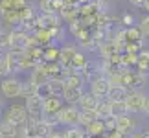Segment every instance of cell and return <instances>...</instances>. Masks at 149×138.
<instances>
[{
  "label": "cell",
  "mask_w": 149,
  "mask_h": 138,
  "mask_svg": "<svg viewBox=\"0 0 149 138\" xmlns=\"http://www.w3.org/2000/svg\"><path fill=\"white\" fill-rule=\"evenodd\" d=\"M96 116H98L100 120H105L107 116H111V101L105 100V101H98V105H96Z\"/></svg>",
  "instance_id": "obj_17"
},
{
  "label": "cell",
  "mask_w": 149,
  "mask_h": 138,
  "mask_svg": "<svg viewBox=\"0 0 149 138\" xmlns=\"http://www.w3.org/2000/svg\"><path fill=\"white\" fill-rule=\"evenodd\" d=\"M138 28H140L142 35H146V37H149V15H147V17H144V19L140 20V24H138Z\"/></svg>",
  "instance_id": "obj_27"
},
{
  "label": "cell",
  "mask_w": 149,
  "mask_h": 138,
  "mask_svg": "<svg viewBox=\"0 0 149 138\" xmlns=\"http://www.w3.org/2000/svg\"><path fill=\"white\" fill-rule=\"evenodd\" d=\"M142 39H144V35H142V31H140V28L138 26H127L125 28V41H129V43H140Z\"/></svg>",
  "instance_id": "obj_16"
},
{
  "label": "cell",
  "mask_w": 149,
  "mask_h": 138,
  "mask_svg": "<svg viewBox=\"0 0 149 138\" xmlns=\"http://www.w3.org/2000/svg\"><path fill=\"white\" fill-rule=\"evenodd\" d=\"M144 100H146V96L140 92V89L129 90L123 100L125 107H127V112H142L144 111Z\"/></svg>",
  "instance_id": "obj_1"
},
{
  "label": "cell",
  "mask_w": 149,
  "mask_h": 138,
  "mask_svg": "<svg viewBox=\"0 0 149 138\" xmlns=\"http://www.w3.org/2000/svg\"><path fill=\"white\" fill-rule=\"evenodd\" d=\"M129 2H131V4H133V6H136V8H144V6H146V2H147V0H129Z\"/></svg>",
  "instance_id": "obj_30"
},
{
  "label": "cell",
  "mask_w": 149,
  "mask_h": 138,
  "mask_svg": "<svg viewBox=\"0 0 149 138\" xmlns=\"http://www.w3.org/2000/svg\"><path fill=\"white\" fill-rule=\"evenodd\" d=\"M65 4H74V6H77L79 4V0H63Z\"/></svg>",
  "instance_id": "obj_33"
},
{
  "label": "cell",
  "mask_w": 149,
  "mask_h": 138,
  "mask_svg": "<svg viewBox=\"0 0 149 138\" xmlns=\"http://www.w3.org/2000/svg\"><path fill=\"white\" fill-rule=\"evenodd\" d=\"M77 118H79V109L74 107V105L61 107L59 111H57V120H59V123L74 125V123H77Z\"/></svg>",
  "instance_id": "obj_4"
},
{
  "label": "cell",
  "mask_w": 149,
  "mask_h": 138,
  "mask_svg": "<svg viewBox=\"0 0 149 138\" xmlns=\"http://www.w3.org/2000/svg\"><path fill=\"white\" fill-rule=\"evenodd\" d=\"M0 136L2 138H17V127L4 120V123L0 125Z\"/></svg>",
  "instance_id": "obj_20"
},
{
  "label": "cell",
  "mask_w": 149,
  "mask_h": 138,
  "mask_svg": "<svg viewBox=\"0 0 149 138\" xmlns=\"http://www.w3.org/2000/svg\"><path fill=\"white\" fill-rule=\"evenodd\" d=\"M129 138H131V136H129Z\"/></svg>",
  "instance_id": "obj_41"
},
{
  "label": "cell",
  "mask_w": 149,
  "mask_h": 138,
  "mask_svg": "<svg viewBox=\"0 0 149 138\" xmlns=\"http://www.w3.org/2000/svg\"><path fill=\"white\" fill-rule=\"evenodd\" d=\"M98 118L96 116V111H79V118H77V123L83 125V127H87L90 122H94V120Z\"/></svg>",
  "instance_id": "obj_19"
},
{
  "label": "cell",
  "mask_w": 149,
  "mask_h": 138,
  "mask_svg": "<svg viewBox=\"0 0 149 138\" xmlns=\"http://www.w3.org/2000/svg\"><path fill=\"white\" fill-rule=\"evenodd\" d=\"M26 111H28V116L41 118V114H42V98L39 94H28L26 96Z\"/></svg>",
  "instance_id": "obj_6"
},
{
  "label": "cell",
  "mask_w": 149,
  "mask_h": 138,
  "mask_svg": "<svg viewBox=\"0 0 149 138\" xmlns=\"http://www.w3.org/2000/svg\"><path fill=\"white\" fill-rule=\"evenodd\" d=\"M0 138H2V136H0Z\"/></svg>",
  "instance_id": "obj_40"
},
{
  "label": "cell",
  "mask_w": 149,
  "mask_h": 138,
  "mask_svg": "<svg viewBox=\"0 0 149 138\" xmlns=\"http://www.w3.org/2000/svg\"><path fill=\"white\" fill-rule=\"evenodd\" d=\"M114 129H118L120 133H123V135H129L131 131H133V120H131L127 114H120V116H116Z\"/></svg>",
  "instance_id": "obj_8"
},
{
  "label": "cell",
  "mask_w": 149,
  "mask_h": 138,
  "mask_svg": "<svg viewBox=\"0 0 149 138\" xmlns=\"http://www.w3.org/2000/svg\"><path fill=\"white\" fill-rule=\"evenodd\" d=\"M44 138H63V133H54V131H50Z\"/></svg>",
  "instance_id": "obj_31"
},
{
  "label": "cell",
  "mask_w": 149,
  "mask_h": 138,
  "mask_svg": "<svg viewBox=\"0 0 149 138\" xmlns=\"http://www.w3.org/2000/svg\"><path fill=\"white\" fill-rule=\"evenodd\" d=\"M109 101H111V100H109ZM111 112H112V116H120V114H125V112H127L125 101H123V100L111 101Z\"/></svg>",
  "instance_id": "obj_21"
},
{
  "label": "cell",
  "mask_w": 149,
  "mask_h": 138,
  "mask_svg": "<svg viewBox=\"0 0 149 138\" xmlns=\"http://www.w3.org/2000/svg\"><path fill=\"white\" fill-rule=\"evenodd\" d=\"M103 133H105V123L100 118H96L94 122H90L87 125V135H90V136H101Z\"/></svg>",
  "instance_id": "obj_15"
},
{
  "label": "cell",
  "mask_w": 149,
  "mask_h": 138,
  "mask_svg": "<svg viewBox=\"0 0 149 138\" xmlns=\"http://www.w3.org/2000/svg\"><path fill=\"white\" fill-rule=\"evenodd\" d=\"M63 105H61V100L57 96H48V98H42V114H57Z\"/></svg>",
  "instance_id": "obj_7"
},
{
  "label": "cell",
  "mask_w": 149,
  "mask_h": 138,
  "mask_svg": "<svg viewBox=\"0 0 149 138\" xmlns=\"http://www.w3.org/2000/svg\"><path fill=\"white\" fill-rule=\"evenodd\" d=\"M85 63H87L85 55L79 54V52H76V54H74V57H72V61H70V66H72V68H81Z\"/></svg>",
  "instance_id": "obj_24"
},
{
  "label": "cell",
  "mask_w": 149,
  "mask_h": 138,
  "mask_svg": "<svg viewBox=\"0 0 149 138\" xmlns=\"http://www.w3.org/2000/svg\"><path fill=\"white\" fill-rule=\"evenodd\" d=\"M83 90L81 89H72V87H63V98L66 100L68 105H76L79 101V98H81Z\"/></svg>",
  "instance_id": "obj_11"
},
{
  "label": "cell",
  "mask_w": 149,
  "mask_h": 138,
  "mask_svg": "<svg viewBox=\"0 0 149 138\" xmlns=\"http://www.w3.org/2000/svg\"><path fill=\"white\" fill-rule=\"evenodd\" d=\"M0 112H2V105H0Z\"/></svg>",
  "instance_id": "obj_37"
},
{
  "label": "cell",
  "mask_w": 149,
  "mask_h": 138,
  "mask_svg": "<svg viewBox=\"0 0 149 138\" xmlns=\"http://www.w3.org/2000/svg\"><path fill=\"white\" fill-rule=\"evenodd\" d=\"M74 54H76V50H74L72 46H65V48L59 50V65H61V68L70 66V61H72Z\"/></svg>",
  "instance_id": "obj_12"
},
{
  "label": "cell",
  "mask_w": 149,
  "mask_h": 138,
  "mask_svg": "<svg viewBox=\"0 0 149 138\" xmlns=\"http://www.w3.org/2000/svg\"><path fill=\"white\" fill-rule=\"evenodd\" d=\"M0 89H2L6 98H17L22 94V83L17 77H6L0 83Z\"/></svg>",
  "instance_id": "obj_5"
},
{
  "label": "cell",
  "mask_w": 149,
  "mask_h": 138,
  "mask_svg": "<svg viewBox=\"0 0 149 138\" xmlns=\"http://www.w3.org/2000/svg\"><path fill=\"white\" fill-rule=\"evenodd\" d=\"M96 138H103V136H96Z\"/></svg>",
  "instance_id": "obj_38"
},
{
  "label": "cell",
  "mask_w": 149,
  "mask_h": 138,
  "mask_svg": "<svg viewBox=\"0 0 149 138\" xmlns=\"http://www.w3.org/2000/svg\"><path fill=\"white\" fill-rule=\"evenodd\" d=\"M30 81L33 83V85H42V83H46L48 81V76H46V72H44V68L42 66H35V70H33V74H31V77H30Z\"/></svg>",
  "instance_id": "obj_18"
},
{
  "label": "cell",
  "mask_w": 149,
  "mask_h": 138,
  "mask_svg": "<svg viewBox=\"0 0 149 138\" xmlns=\"http://www.w3.org/2000/svg\"><path fill=\"white\" fill-rule=\"evenodd\" d=\"M147 135H149V129H147Z\"/></svg>",
  "instance_id": "obj_39"
},
{
  "label": "cell",
  "mask_w": 149,
  "mask_h": 138,
  "mask_svg": "<svg viewBox=\"0 0 149 138\" xmlns=\"http://www.w3.org/2000/svg\"><path fill=\"white\" fill-rule=\"evenodd\" d=\"M109 89H111V83H109V79L105 76H98V77L90 79V94L96 96L98 100L100 98H107Z\"/></svg>",
  "instance_id": "obj_3"
},
{
  "label": "cell",
  "mask_w": 149,
  "mask_h": 138,
  "mask_svg": "<svg viewBox=\"0 0 149 138\" xmlns=\"http://www.w3.org/2000/svg\"><path fill=\"white\" fill-rule=\"evenodd\" d=\"M11 70H9V65H8V57L4 55H0V77H6V76H9Z\"/></svg>",
  "instance_id": "obj_25"
},
{
  "label": "cell",
  "mask_w": 149,
  "mask_h": 138,
  "mask_svg": "<svg viewBox=\"0 0 149 138\" xmlns=\"http://www.w3.org/2000/svg\"><path fill=\"white\" fill-rule=\"evenodd\" d=\"M26 4H28L26 0H0V15L6 13V11H11V9L19 11L20 8H24Z\"/></svg>",
  "instance_id": "obj_13"
},
{
  "label": "cell",
  "mask_w": 149,
  "mask_h": 138,
  "mask_svg": "<svg viewBox=\"0 0 149 138\" xmlns=\"http://www.w3.org/2000/svg\"><path fill=\"white\" fill-rule=\"evenodd\" d=\"M142 138H149V135L147 133H142Z\"/></svg>",
  "instance_id": "obj_34"
},
{
  "label": "cell",
  "mask_w": 149,
  "mask_h": 138,
  "mask_svg": "<svg viewBox=\"0 0 149 138\" xmlns=\"http://www.w3.org/2000/svg\"><path fill=\"white\" fill-rule=\"evenodd\" d=\"M107 138H125V135H123V133H120L118 129H112L111 133H109V136H107Z\"/></svg>",
  "instance_id": "obj_29"
},
{
  "label": "cell",
  "mask_w": 149,
  "mask_h": 138,
  "mask_svg": "<svg viewBox=\"0 0 149 138\" xmlns=\"http://www.w3.org/2000/svg\"><path fill=\"white\" fill-rule=\"evenodd\" d=\"M87 135H85V131L83 129H79V127H72V129H68L63 133V138H85Z\"/></svg>",
  "instance_id": "obj_23"
},
{
  "label": "cell",
  "mask_w": 149,
  "mask_h": 138,
  "mask_svg": "<svg viewBox=\"0 0 149 138\" xmlns=\"http://www.w3.org/2000/svg\"><path fill=\"white\" fill-rule=\"evenodd\" d=\"M129 89L123 87V85H111V89H109V94L107 98L111 101H118V100H125V96H127Z\"/></svg>",
  "instance_id": "obj_10"
},
{
  "label": "cell",
  "mask_w": 149,
  "mask_h": 138,
  "mask_svg": "<svg viewBox=\"0 0 149 138\" xmlns=\"http://www.w3.org/2000/svg\"><path fill=\"white\" fill-rule=\"evenodd\" d=\"M26 118H28V111L24 105H11L8 109V112H6V122H9L15 127L22 125L26 122Z\"/></svg>",
  "instance_id": "obj_2"
},
{
  "label": "cell",
  "mask_w": 149,
  "mask_h": 138,
  "mask_svg": "<svg viewBox=\"0 0 149 138\" xmlns=\"http://www.w3.org/2000/svg\"><path fill=\"white\" fill-rule=\"evenodd\" d=\"M98 98L92 96V94H81V98H79V111H94L96 105H98Z\"/></svg>",
  "instance_id": "obj_9"
},
{
  "label": "cell",
  "mask_w": 149,
  "mask_h": 138,
  "mask_svg": "<svg viewBox=\"0 0 149 138\" xmlns=\"http://www.w3.org/2000/svg\"><path fill=\"white\" fill-rule=\"evenodd\" d=\"M144 8H146V9H147V11H149V2H147V4H146V6H144Z\"/></svg>",
  "instance_id": "obj_35"
},
{
  "label": "cell",
  "mask_w": 149,
  "mask_h": 138,
  "mask_svg": "<svg viewBox=\"0 0 149 138\" xmlns=\"http://www.w3.org/2000/svg\"><path fill=\"white\" fill-rule=\"evenodd\" d=\"M136 66H138L140 74L149 72V52L147 50H140L138 54H136Z\"/></svg>",
  "instance_id": "obj_14"
},
{
  "label": "cell",
  "mask_w": 149,
  "mask_h": 138,
  "mask_svg": "<svg viewBox=\"0 0 149 138\" xmlns=\"http://www.w3.org/2000/svg\"><path fill=\"white\" fill-rule=\"evenodd\" d=\"M41 120L48 125L50 129H52V127H55V125L59 123V120H57V114H41Z\"/></svg>",
  "instance_id": "obj_26"
},
{
  "label": "cell",
  "mask_w": 149,
  "mask_h": 138,
  "mask_svg": "<svg viewBox=\"0 0 149 138\" xmlns=\"http://www.w3.org/2000/svg\"><path fill=\"white\" fill-rule=\"evenodd\" d=\"M42 61H46V63H57V61H59V50H57V48H46V50H42Z\"/></svg>",
  "instance_id": "obj_22"
},
{
  "label": "cell",
  "mask_w": 149,
  "mask_h": 138,
  "mask_svg": "<svg viewBox=\"0 0 149 138\" xmlns=\"http://www.w3.org/2000/svg\"><path fill=\"white\" fill-rule=\"evenodd\" d=\"M122 22L125 26H133L134 24V17L131 15V13H123V17H122Z\"/></svg>",
  "instance_id": "obj_28"
},
{
  "label": "cell",
  "mask_w": 149,
  "mask_h": 138,
  "mask_svg": "<svg viewBox=\"0 0 149 138\" xmlns=\"http://www.w3.org/2000/svg\"><path fill=\"white\" fill-rule=\"evenodd\" d=\"M31 138H41V136H31Z\"/></svg>",
  "instance_id": "obj_36"
},
{
  "label": "cell",
  "mask_w": 149,
  "mask_h": 138,
  "mask_svg": "<svg viewBox=\"0 0 149 138\" xmlns=\"http://www.w3.org/2000/svg\"><path fill=\"white\" fill-rule=\"evenodd\" d=\"M142 112L149 114V96H146V100H144V111H142Z\"/></svg>",
  "instance_id": "obj_32"
}]
</instances>
